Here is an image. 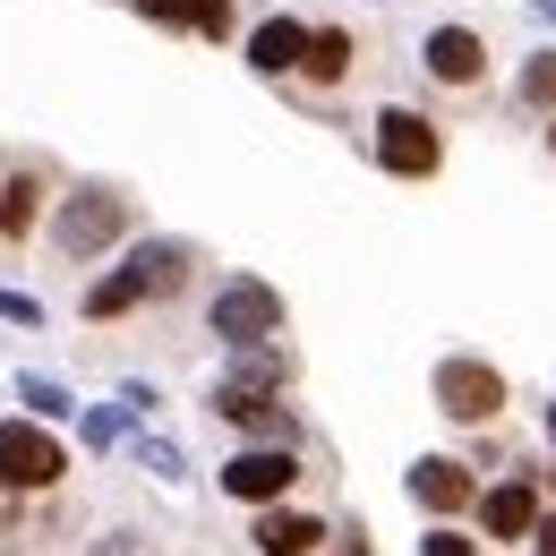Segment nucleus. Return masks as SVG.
Here are the masks:
<instances>
[{
    "label": "nucleus",
    "mask_w": 556,
    "mask_h": 556,
    "mask_svg": "<svg viewBox=\"0 0 556 556\" xmlns=\"http://www.w3.org/2000/svg\"><path fill=\"white\" fill-rule=\"evenodd\" d=\"M214 480H223V496H231V505H249V514H257V505L300 496V480H308V471H300V445H240Z\"/></svg>",
    "instance_id": "0eeeda50"
},
{
    "label": "nucleus",
    "mask_w": 556,
    "mask_h": 556,
    "mask_svg": "<svg viewBox=\"0 0 556 556\" xmlns=\"http://www.w3.org/2000/svg\"><path fill=\"white\" fill-rule=\"evenodd\" d=\"M548 454H556V403H548Z\"/></svg>",
    "instance_id": "b1692460"
},
{
    "label": "nucleus",
    "mask_w": 556,
    "mask_h": 556,
    "mask_svg": "<svg viewBox=\"0 0 556 556\" xmlns=\"http://www.w3.org/2000/svg\"><path fill=\"white\" fill-rule=\"evenodd\" d=\"M334 548V522L326 514H308V505H257L249 514V556H326Z\"/></svg>",
    "instance_id": "f8f14e48"
},
{
    "label": "nucleus",
    "mask_w": 556,
    "mask_h": 556,
    "mask_svg": "<svg viewBox=\"0 0 556 556\" xmlns=\"http://www.w3.org/2000/svg\"><path fill=\"white\" fill-rule=\"evenodd\" d=\"M419 556H488V540H480V531H463V522H428Z\"/></svg>",
    "instance_id": "a211bd4d"
},
{
    "label": "nucleus",
    "mask_w": 556,
    "mask_h": 556,
    "mask_svg": "<svg viewBox=\"0 0 556 556\" xmlns=\"http://www.w3.org/2000/svg\"><path fill=\"white\" fill-rule=\"evenodd\" d=\"M548 154H556V112H548Z\"/></svg>",
    "instance_id": "393cba45"
},
{
    "label": "nucleus",
    "mask_w": 556,
    "mask_h": 556,
    "mask_svg": "<svg viewBox=\"0 0 556 556\" xmlns=\"http://www.w3.org/2000/svg\"><path fill=\"white\" fill-rule=\"evenodd\" d=\"M129 223H138V198H129V189H112V180H77L70 198H61L52 249H61L70 266H86V257L121 249V240H129Z\"/></svg>",
    "instance_id": "f03ea898"
},
{
    "label": "nucleus",
    "mask_w": 556,
    "mask_h": 556,
    "mask_svg": "<svg viewBox=\"0 0 556 556\" xmlns=\"http://www.w3.org/2000/svg\"><path fill=\"white\" fill-rule=\"evenodd\" d=\"M300 52H308V26H300V17H257V26H249V70L257 77L291 86V77H300Z\"/></svg>",
    "instance_id": "2eb2a0df"
},
{
    "label": "nucleus",
    "mask_w": 556,
    "mask_h": 556,
    "mask_svg": "<svg viewBox=\"0 0 556 556\" xmlns=\"http://www.w3.org/2000/svg\"><path fill=\"white\" fill-rule=\"evenodd\" d=\"M428 394H437V412L454 419V428H496V419H505V403H514L505 368H496V359H480V351L437 359V368H428Z\"/></svg>",
    "instance_id": "7ed1b4c3"
},
{
    "label": "nucleus",
    "mask_w": 556,
    "mask_h": 556,
    "mask_svg": "<svg viewBox=\"0 0 556 556\" xmlns=\"http://www.w3.org/2000/svg\"><path fill=\"white\" fill-rule=\"evenodd\" d=\"M214 419L223 428H240L249 445H300V412L282 403V394H266V386H214Z\"/></svg>",
    "instance_id": "9b49d317"
},
{
    "label": "nucleus",
    "mask_w": 556,
    "mask_h": 556,
    "mask_svg": "<svg viewBox=\"0 0 556 556\" xmlns=\"http://www.w3.org/2000/svg\"><path fill=\"white\" fill-rule=\"evenodd\" d=\"M368 154H377V172H394V180H437V172H445V129H437L419 103H386V112L368 121Z\"/></svg>",
    "instance_id": "20e7f679"
},
{
    "label": "nucleus",
    "mask_w": 556,
    "mask_h": 556,
    "mask_svg": "<svg viewBox=\"0 0 556 556\" xmlns=\"http://www.w3.org/2000/svg\"><path fill=\"white\" fill-rule=\"evenodd\" d=\"M26 412L52 419V412H70V403H61V386H43V377H35V386H26Z\"/></svg>",
    "instance_id": "412c9836"
},
{
    "label": "nucleus",
    "mask_w": 556,
    "mask_h": 556,
    "mask_svg": "<svg viewBox=\"0 0 556 556\" xmlns=\"http://www.w3.org/2000/svg\"><path fill=\"white\" fill-rule=\"evenodd\" d=\"M403 488H412V505L428 514V522H463V514L480 505V488H488V480L463 463V454H419Z\"/></svg>",
    "instance_id": "9d476101"
},
{
    "label": "nucleus",
    "mask_w": 556,
    "mask_h": 556,
    "mask_svg": "<svg viewBox=\"0 0 556 556\" xmlns=\"http://www.w3.org/2000/svg\"><path fill=\"white\" fill-rule=\"evenodd\" d=\"M326 556H377V548H368V531H359V522H334V548H326Z\"/></svg>",
    "instance_id": "aec40b11"
},
{
    "label": "nucleus",
    "mask_w": 556,
    "mask_h": 556,
    "mask_svg": "<svg viewBox=\"0 0 556 556\" xmlns=\"http://www.w3.org/2000/svg\"><path fill=\"white\" fill-rule=\"evenodd\" d=\"M522 556H556V514H540V531L522 540Z\"/></svg>",
    "instance_id": "4be33fe9"
},
{
    "label": "nucleus",
    "mask_w": 556,
    "mask_h": 556,
    "mask_svg": "<svg viewBox=\"0 0 556 556\" xmlns=\"http://www.w3.org/2000/svg\"><path fill=\"white\" fill-rule=\"evenodd\" d=\"M540 514H548V496H540V471L522 463V471H505V480L480 488V505H471V531H480L488 548H522L531 531H540Z\"/></svg>",
    "instance_id": "423d86ee"
},
{
    "label": "nucleus",
    "mask_w": 556,
    "mask_h": 556,
    "mask_svg": "<svg viewBox=\"0 0 556 556\" xmlns=\"http://www.w3.org/2000/svg\"><path fill=\"white\" fill-rule=\"evenodd\" d=\"M540 496H556V471H540Z\"/></svg>",
    "instance_id": "5701e85b"
},
{
    "label": "nucleus",
    "mask_w": 556,
    "mask_h": 556,
    "mask_svg": "<svg viewBox=\"0 0 556 556\" xmlns=\"http://www.w3.org/2000/svg\"><path fill=\"white\" fill-rule=\"evenodd\" d=\"M351 70H359V35L351 26H308V52H300V86L308 94H334V86H351Z\"/></svg>",
    "instance_id": "ddd939ff"
},
{
    "label": "nucleus",
    "mask_w": 556,
    "mask_h": 556,
    "mask_svg": "<svg viewBox=\"0 0 556 556\" xmlns=\"http://www.w3.org/2000/svg\"><path fill=\"white\" fill-rule=\"evenodd\" d=\"M419 70H428L437 94H480V86H488V35H480V26H428Z\"/></svg>",
    "instance_id": "1a4fd4ad"
},
{
    "label": "nucleus",
    "mask_w": 556,
    "mask_h": 556,
    "mask_svg": "<svg viewBox=\"0 0 556 556\" xmlns=\"http://www.w3.org/2000/svg\"><path fill=\"white\" fill-rule=\"evenodd\" d=\"M206 334H223V343H275L282 334V291H266L257 275H231L223 291L206 300Z\"/></svg>",
    "instance_id": "6e6552de"
},
{
    "label": "nucleus",
    "mask_w": 556,
    "mask_h": 556,
    "mask_svg": "<svg viewBox=\"0 0 556 556\" xmlns=\"http://www.w3.org/2000/svg\"><path fill=\"white\" fill-rule=\"evenodd\" d=\"M514 103H522V112H556V52H531V61L514 70Z\"/></svg>",
    "instance_id": "f3484780"
},
{
    "label": "nucleus",
    "mask_w": 556,
    "mask_h": 556,
    "mask_svg": "<svg viewBox=\"0 0 556 556\" xmlns=\"http://www.w3.org/2000/svg\"><path fill=\"white\" fill-rule=\"evenodd\" d=\"M43 206H52V172H43V163H17V172L0 180V249L26 240V231L43 223Z\"/></svg>",
    "instance_id": "dca6fc26"
},
{
    "label": "nucleus",
    "mask_w": 556,
    "mask_h": 556,
    "mask_svg": "<svg viewBox=\"0 0 556 556\" xmlns=\"http://www.w3.org/2000/svg\"><path fill=\"white\" fill-rule=\"evenodd\" d=\"M0 317H9V326H43V300H26V291H0Z\"/></svg>",
    "instance_id": "6ab92c4d"
},
{
    "label": "nucleus",
    "mask_w": 556,
    "mask_h": 556,
    "mask_svg": "<svg viewBox=\"0 0 556 556\" xmlns=\"http://www.w3.org/2000/svg\"><path fill=\"white\" fill-rule=\"evenodd\" d=\"M146 26H172V35H206V43H231L240 26V0H129Z\"/></svg>",
    "instance_id": "4468645a"
},
{
    "label": "nucleus",
    "mask_w": 556,
    "mask_h": 556,
    "mask_svg": "<svg viewBox=\"0 0 556 556\" xmlns=\"http://www.w3.org/2000/svg\"><path fill=\"white\" fill-rule=\"evenodd\" d=\"M198 282V249L189 240H138L103 282H86V326H112V317H138L154 300H180Z\"/></svg>",
    "instance_id": "f257e3e1"
},
{
    "label": "nucleus",
    "mask_w": 556,
    "mask_h": 556,
    "mask_svg": "<svg viewBox=\"0 0 556 556\" xmlns=\"http://www.w3.org/2000/svg\"><path fill=\"white\" fill-rule=\"evenodd\" d=\"M70 454L61 437H43L35 419H0V496H61Z\"/></svg>",
    "instance_id": "39448f33"
}]
</instances>
